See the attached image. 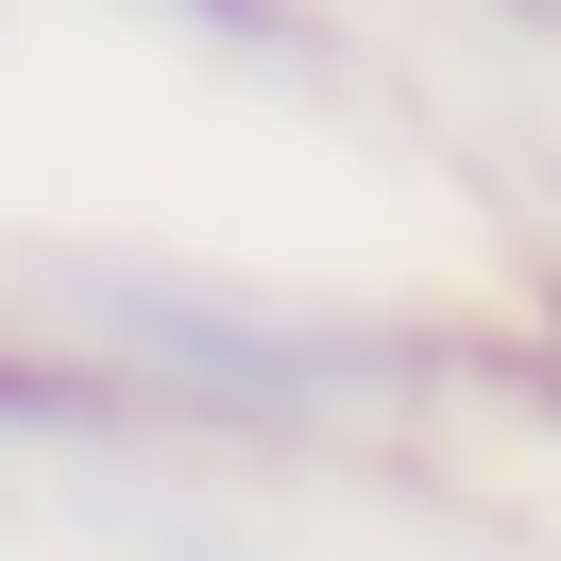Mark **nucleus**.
Listing matches in <instances>:
<instances>
[{
    "instance_id": "1",
    "label": "nucleus",
    "mask_w": 561,
    "mask_h": 561,
    "mask_svg": "<svg viewBox=\"0 0 561 561\" xmlns=\"http://www.w3.org/2000/svg\"><path fill=\"white\" fill-rule=\"evenodd\" d=\"M511 18H545V35H561V0H511Z\"/></svg>"
}]
</instances>
